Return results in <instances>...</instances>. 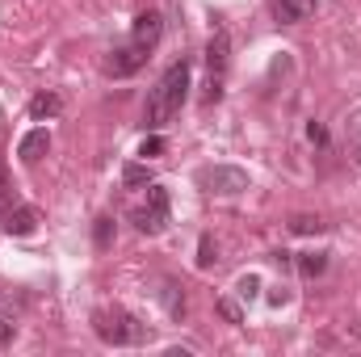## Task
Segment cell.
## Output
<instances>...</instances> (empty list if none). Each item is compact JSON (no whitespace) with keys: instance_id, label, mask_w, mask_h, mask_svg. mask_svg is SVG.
<instances>
[{"instance_id":"cell-1","label":"cell","mask_w":361,"mask_h":357,"mask_svg":"<svg viewBox=\"0 0 361 357\" xmlns=\"http://www.w3.org/2000/svg\"><path fill=\"white\" fill-rule=\"evenodd\" d=\"M185 92H189V59H180L173 63L164 76H160V85L147 92V105H143V122L156 131V126H164L173 114L180 109V101H185Z\"/></svg>"},{"instance_id":"cell-2","label":"cell","mask_w":361,"mask_h":357,"mask_svg":"<svg viewBox=\"0 0 361 357\" xmlns=\"http://www.w3.org/2000/svg\"><path fill=\"white\" fill-rule=\"evenodd\" d=\"M92 328H97V337H101L105 345L147 341V328H143L135 315H126V311H97V315H92Z\"/></svg>"},{"instance_id":"cell-3","label":"cell","mask_w":361,"mask_h":357,"mask_svg":"<svg viewBox=\"0 0 361 357\" xmlns=\"http://www.w3.org/2000/svg\"><path fill=\"white\" fill-rule=\"evenodd\" d=\"M206 68H210L206 101H219L223 76H227V68H231V34H227V30H214V34H210V42H206Z\"/></svg>"},{"instance_id":"cell-4","label":"cell","mask_w":361,"mask_h":357,"mask_svg":"<svg viewBox=\"0 0 361 357\" xmlns=\"http://www.w3.org/2000/svg\"><path fill=\"white\" fill-rule=\"evenodd\" d=\"M197 181H202V189H206V193H214V198H235V193H244V189H248V173H244V169H235V164L202 169Z\"/></svg>"},{"instance_id":"cell-5","label":"cell","mask_w":361,"mask_h":357,"mask_svg":"<svg viewBox=\"0 0 361 357\" xmlns=\"http://www.w3.org/2000/svg\"><path fill=\"white\" fill-rule=\"evenodd\" d=\"M143 59H147V47L130 42V47L114 51V59H109V76H130V72H139V68H143Z\"/></svg>"},{"instance_id":"cell-6","label":"cell","mask_w":361,"mask_h":357,"mask_svg":"<svg viewBox=\"0 0 361 357\" xmlns=\"http://www.w3.org/2000/svg\"><path fill=\"white\" fill-rule=\"evenodd\" d=\"M160 34H164L160 13H139V17H135V42H139V47H147V51H152V47L160 42Z\"/></svg>"},{"instance_id":"cell-7","label":"cell","mask_w":361,"mask_h":357,"mask_svg":"<svg viewBox=\"0 0 361 357\" xmlns=\"http://www.w3.org/2000/svg\"><path fill=\"white\" fill-rule=\"evenodd\" d=\"M47 152H51V135H47L42 126H38V131H30V135H25V139L17 143V156H21L25 164H38V160H42Z\"/></svg>"},{"instance_id":"cell-8","label":"cell","mask_w":361,"mask_h":357,"mask_svg":"<svg viewBox=\"0 0 361 357\" xmlns=\"http://www.w3.org/2000/svg\"><path fill=\"white\" fill-rule=\"evenodd\" d=\"M0 227H4L8 236H34V227H38V210H34V206H17V210L4 214Z\"/></svg>"},{"instance_id":"cell-9","label":"cell","mask_w":361,"mask_h":357,"mask_svg":"<svg viewBox=\"0 0 361 357\" xmlns=\"http://www.w3.org/2000/svg\"><path fill=\"white\" fill-rule=\"evenodd\" d=\"M273 13H277V21H286V25H298V21H307V17H315V0H277Z\"/></svg>"},{"instance_id":"cell-10","label":"cell","mask_w":361,"mask_h":357,"mask_svg":"<svg viewBox=\"0 0 361 357\" xmlns=\"http://www.w3.org/2000/svg\"><path fill=\"white\" fill-rule=\"evenodd\" d=\"M130 223H135L139 231H147V236H160L164 223H169V214H160L156 206H139V210H130Z\"/></svg>"},{"instance_id":"cell-11","label":"cell","mask_w":361,"mask_h":357,"mask_svg":"<svg viewBox=\"0 0 361 357\" xmlns=\"http://www.w3.org/2000/svg\"><path fill=\"white\" fill-rule=\"evenodd\" d=\"M63 109V97L59 92H38L34 101H30V114H34V122H47V118H55Z\"/></svg>"},{"instance_id":"cell-12","label":"cell","mask_w":361,"mask_h":357,"mask_svg":"<svg viewBox=\"0 0 361 357\" xmlns=\"http://www.w3.org/2000/svg\"><path fill=\"white\" fill-rule=\"evenodd\" d=\"M328 269V253H298V273L302 277H319Z\"/></svg>"},{"instance_id":"cell-13","label":"cell","mask_w":361,"mask_h":357,"mask_svg":"<svg viewBox=\"0 0 361 357\" xmlns=\"http://www.w3.org/2000/svg\"><path fill=\"white\" fill-rule=\"evenodd\" d=\"M290 231H294V236H319V231H324V219H315V214H294V219H290Z\"/></svg>"},{"instance_id":"cell-14","label":"cell","mask_w":361,"mask_h":357,"mask_svg":"<svg viewBox=\"0 0 361 357\" xmlns=\"http://www.w3.org/2000/svg\"><path fill=\"white\" fill-rule=\"evenodd\" d=\"M122 185H126V189L152 185V169H147V164H126V169H122Z\"/></svg>"},{"instance_id":"cell-15","label":"cell","mask_w":361,"mask_h":357,"mask_svg":"<svg viewBox=\"0 0 361 357\" xmlns=\"http://www.w3.org/2000/svg\"><path fill=\"white\" fill-rule=\"evenodd\" d=\"M164 307H169V315H173V320L185 315V294H180V286H173V282L164 286Z\"/></svg>"},{"instance_id":"cell-16","label":"cell","mask_w":361,"mask_h":357,"mask_svg":"<svg viewBox=\"0 0 361 357\" xmlns=\"http://www.w3.org/2000/svg\"><path fill=\"white\" fill-rule=\"evenodd\" d=\"M214 311H219L227 324H244V307H240L235 298H219V303H214Z\"/></svg>"},{"instance_id":"cell-17","label":"cell","mask_w":361,"mask_h":357,"mask_svg":"<svg viewBox=\"0 0 361 357\" xmlns=\"http://www.w3.org/2000/svg\"><path fill=\"white\" fill-rule=\"evenodd\" d=\"M219 261V248H214V236H202V244H197V269H210Z\"/></svg>"},{"instance_id":"cell-18","label":"cell","mask_w":361,"mask_h":357,"mask_svg":"<svg viewBox=\"0 0 361 357\" xmlns=\"http://www.w3.org/2000/svg\"><path fill=\"white\" fill-rule=\"evenodd\" d=\"M147 206H156L160 214H169V189L152 181V185H147Z\"/></svg>"},{"instance_id":"cell-19","label":"cell","mask_w":361,"mask_h":357,"mask_svg":"<svg viewBox=\"0 0 361 357\" xmlns=\"http://www.w3.org/2000/svg\"><path fill=\"white\" fill-rule=\"evenodd\" d=\"M92 240H97V248H109V244H114V219H97Z\"/></svg>"},{"instance_id":"cell-20","label":"cell","mask_w":361,"mask_h":357,"mask_svg":"<svg viewBox=\"0 0 361 357\" xmlns=\"http://www.w3.org/2000/svg\"><path fill=\"white\" fill-rule=\"evenodd\" d=\"M257 290H261V277H257V273H244V277L235 282V294H240V298H257Z\"/></svg>"},{"instance_id":"cell-21","label":"cell","mask_w":361,"mask_h":357,"mask_svg":"<svg viewBox=\"0 0 361 357\" xmlns=\"http://www.w3.org/2000/svg\"><path fill=\"white\" fill-rule=\"evenodd\" d=\"M164 147H169V143H164L160 135H147V139L139 143V156H147V160H152V156H164Z\"/></svg>"},{"instance_id":"cell-22","label":"cell","mask_w":361,"mask_h":357,"mask_svg":"<svg viewBox=\"0 0 361 357\" xmlns=\"http://www.w3.org/2000/svg\"><path fill=\"white\" fill-rule=\"evenodd\" d=\"M307 135H311V143H324V139H328V135H324V126H319V122H311V126H307Z\"/></svg>"},{"instance_id":"cell-23","label":"cell","mask_w":361,"mask_h":357,"mask_svg":"<svg viewBox=\"0 0 361 357\" xmlns=\"http://www.w3.org/2000/svg\"><path fill=\"white\" fill-rule=\"evenodd\" d=\"M8 341H13V324L0 315V345H8Z\"/></svg>"},{"instance_id":"cell-24","label":"cell","mask_w":361,"mask_h":357,"mask_svg":"<svg viewBox=\"0 0 361 357\" xmlns=\"http://www.w3.org/2000/svg\"><path fill=\"white\" fill-rule=\"evenodd\" d=\"M269 303H273V307H281V303H290V290H281V286H277V290L269 294Z\"/></svg>"},{"instance_id":"cell-25","label":"cell","mask_w":361,"mask_h":357,"mask_svg":"<svg viewBox=\"0 0 361 357\" xmlns=\"http://www.w3.org/2000/svg\"><path fill=\"white\" fill-rule=\"evenodd\" d=\"M0 198H8V173L0 169Z\"/></svg>"},{"instance_id":"cell-26","label":"cell","mask_w":361,"mask_h":357,"mask_svg":"<svg viewBox=\"0 0 361 357\" xmlns=\"http://www.w3.org/2000/svg\"><path fill=\"white\" fill-rule=\"evenodd\" d=\"M353 164H357V169H361V143H357V147H353Z\"/></svg>"},{"instance_id":"cell-27","label":"cell","mask_w":361,"mask_h":357,"mask_svg":"<svg viewBox=\"0 0 361 357\" xmlns=\"http://www.w3.org/2000/svg\"><path fill=\"white\" fill-rule=\"evenodd\" d=\"M353 135H361V114H357V122H353Z\"/></svg>"},{"instance_id":"cell-28","label":"cell","mask_w":361,"mask_h":357,"mask_svg":"<svg viewBox=\"0 0 361 357\" xmlns=\"http://www.w3.org/2000/svg\"><path fill=\"white\" fill-rule=\"evenodd\" d=\"M4 214H8V210H4V198H0V223H4Z\"/></svg>"}]
</instances>
